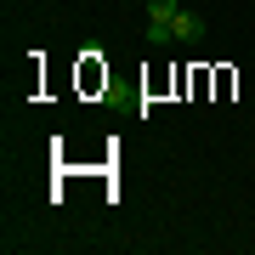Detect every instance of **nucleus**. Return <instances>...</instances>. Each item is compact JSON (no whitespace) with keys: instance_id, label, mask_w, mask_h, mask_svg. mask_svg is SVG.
Listing matches in <instances>:
<instances>
[{"instance_id":"obj_1","label":"nucleus","mask_w":255,"mask_h":255,"mask_svg":"<svg viewBox=\"0 0 255 255\" xmlns=\"http://www.w3.org/2000/svg\"><path fill=\"white\" fill-rule=\"evenodd\" d=\"M176 11H182V6H176V0H147V46H170V40H176Z\"/></svg>"},{"instance_id":"obj_2","label":"nucleus","mask_w":255,"mask_h":255,"mask_svg":"<svg viewBox=\"0 0 255 255\" xmlns=\"http://www.w3.org/2000/svg\"><path fill=\"white\" fill-rule=\"evenodd\" d=\"M176 40H187V46H199V40H204V17H199V11H176Z\"/></svg>"}]
</instances>
